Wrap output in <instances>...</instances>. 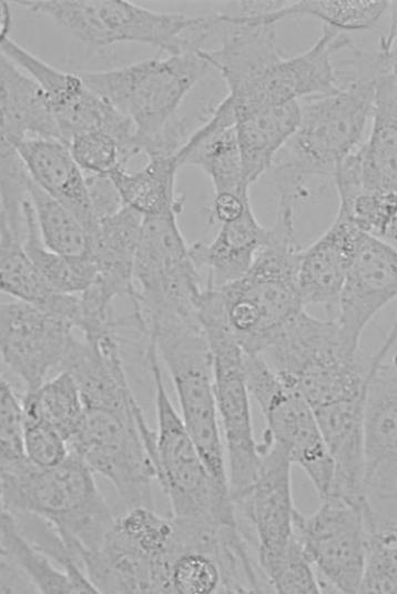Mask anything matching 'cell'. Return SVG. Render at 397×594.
<instances>
[{
  "mask_svg": "<svg viewBox=\"0 0 397 594\" xmlns=\"http://www.w3.org/2000/svg\"><path fill=\"white\" fill-rule=\"evenodd\" d=\"M352 48V77L334 93L301 102L297 129L271 167L279 207L292 208L320 191L359 145L373 115L379 78L390 71L386 51Z\"/></svg>",
  "mask_w": 397,
  "mask_h": 594,
  "instance_id": "obj_1",
  "label": "cell"
},
{
  "mask_svg": "<svg viewBox=\"0 0 397 594\" xmlns=\"http://www.w3.org/2000/svg\"><path fill=\"white\" fill-rule=\"evenodd\" d=\"M212 64L201 50L141 60L124 67L78 72L86 87L125 115L139 153L174 154L181 143L176 112Z\"/></svg>",
  "mask_w": 397,
  "mask_h": 594,
  "instance_id": "obj_2",
  "label": "cell"
},
{
  "mask_svg": "<svg viewBox=\"0 0 397 594\" xmlns=\"http://www.w3.org/2000/svg\"><path fill=\"white\" fill-rule=\"evenodd\" d=\"M294 211L277 207L268 242L238 280L213 288L224 318L245 354L262 355L305 310L299 291L302 250Z\"/></svg>",
  "mask_w": 397,
  "mask_h": 594,
  "instance_id": "obj_3",
  "label": "cell"
},
{
  "mask_svg": "<svg viewBox=\"0 0 397 594\" xmlns=\"http://www.w3.org/2000/svg\"><path fill=\"white\" fill-rule=\"evenodd\" d=\"M0 493L1 509L49 522L81 565L83 554L100 546L115 520L93 471L71 451L51 467H39L28 457L1 466Z\"/></svg>",
  "mask_w": 397,
  "mask_h": 594,
  "instance_id": "obj_4",
  "label": "cell"
},
{
  "mask_svg": "<svg viewBox=\"0 0 397 594\" xmlns=\"http://www.w3.org/2000/svg\"><path fill=\"white\" fill-rule=\"evenodd\" d=\"M313 410L367 395L375 356L366 359L334 319L305 310L261 355Z\"/></svg>",
  "mask_w": 397,
  "mask_h": 594,
  "instance_id": "obj_5",
  "label": "cell"
},
{
  "mask_svg": "<svg viewBox=\"0 0 397 594\" xmlns=\"http://www.w3.org/2000/svg\"><path fill=\"white\" fill-rule=\"evenodd\" d=\"M20 7L50 18L91 48L141 43L166 54L204 49L213 37L211 14L159 12L125 0H21Z\"/></svg>",
  "mask_w": 397,
  "mask_h": 594,
  "instance_id": "obj_6",
  "label": "cell"
},
{
  "mask_svg": "<svg viewBox=\"0 0 397 594\" xmlns=\"http://www.w3.org/2000/svg\"><path fill=\"white\" fill-rule=\"evenodd\" d=\"M155 342L149 339L146 361L154 384L156 431L153 462L156 480L167 497L171 517L177 521L237 525L228 486L207 469L163 381Z\"/></svg>",
  "mask_w": 397,
  "mask_h": 594,
  "instance_id": "obj_7",
  "label": "cell"
},
{
  "mask_svg": "<svg viewBox=\"0 0 397 594\" xmlns=\"http://www.w3.org/2000/svg\"><path fill=\"white\" fill-rule=\"evenodd\" d=\"M144 324L167 368L190 435L214 479L228 486L212 352L198 320L165 316Z\"/></svg>",
  "mask_w": 397,
  "mask_h": 594,
  "instance_id": "obj_8",
  "label": "cell"
},
{
  "mask_svg": "<svg viewBox=\"0 0 397 594\" xmlns=\"http://www.w3.org/2000/svg\"><path fill=\"white\" fill-rule=\"evenodd\" d=\"M68 444L93 472L110 481L126 509H153L155 431L136 400L83 405L80 429Z\"/></svg>",
  "mask_w": 397,
  "mask_h": 594,
  "instance_id": "obj_9",
  "label": "cell"
},
{
  "mask_svg": "<svg viewBox=\"0 0 397 594\" xmlns=\"http://www.w3.org/2000/svg\"><path fill=\"white\" fill-rule=\"evenodd\" d=\"M196 314L212 352L227 482L236 504L253 486L261 464L258 443L253 432L245 353L227 325L214 290L202 291L196 302Z\"/></svg>",
  "mask_w": 397,
  "mask_h": 594,
  "instance_id": "obj_10",
  "label": "cell"
},
{
  "mask_svg": "<svg viewBox=\"0 0 397 594\" xmlns=\"http://www.w3.org/2000/svg\"><path fill=\"white\" fill-rule=\"evenodd\" d=\"M175 553L170 519L138 506L115 516L100 546L81 561L99 593L170 594Z\"/></svg>",
  "mask_w": 397,
  "mask_h": 594,
  "instance_id": "obj_11",
  "label": "cell"
},
{
  "mask_svg": "<svg viewBox=\"0 0 397 594\" xmlns=\"http://www.w3.org/2000/svg\"><path fill=\"white\" fill-rule=\"evenodd\" d=\"M179 211L144 217L136 250L131 301L138 324L177 316L197 319L196 300L204 286L177 223Z\"/></svg>",
  "mask_w": 397,
  "mask_h": 594,
  "instance_id": "obj_12",
  "label": "cell"
},
{
  "mask_svg": "<svg viewBox=\"0 0 397 594\" xmlns=\"http://www.w3.org/2000/svg\"><path fill=\"white\" fill-rule=\"evenodd\" d=\"M245 374L250 394L265 421L263 435L282 446L292 463L304 470L319 500L327 497L334 463L313 407L261 355L245 354Z\"/></svg>",
  "mask_w": 397,
  "mask_h": 594,
  "instance_id": "obj_13",
  "label": "cell"
},
{
  "mask_svg": "<svg viewBox=\"0 0 397 594\" xmlns=\"http://www.w3.org/2000/svg\"><path fill=\"white\" fill-rule=\"evenodd\" d=\"M391 344L375 354L364 416L363 490L373 531L397 524V355Z\"/></svg>",
  "mask_w": 397,
  "mask_h": 594,
  "instance_id": "obj_14",
  "label": "cell"
},
{
  "mask_svg": "<svg viewBox=\"0 0 397 594\" xmlns=\"http://www.w3.org/2000/svg\"><path fill=\"white\" fill-rule=\"evenodd\" d=\"M309 515L296 512L295 531L322 592L358 593L370 533L366 505L330 494Z\"/></svg>",
  "mask_w": 397,
  "mask_h": 594,
  "instance_id": "obj_15",
  "label": "cell"
},
{
  "mask_svg": "<svg viewBox=\"0 0 397 594\" xmlns=\"http://www.w3.org/2000/svg\"><path fill=\"white\" fill-rule=\"evenodd\" d=\"M352 44L347 33L324 26L320 37L304 52L282 57L261 73L226 84L235 119L338 91L332 57Z\"/></svg>",
  "mask_w": 397,
  "mask_h": 594,
  "instance_id": "obj_16",
  "label": "cell"
},
{
  "mask_svg": "<svg viewBox=\"0 0 397 594\" xmlns=\"http://www.w3.org/2000/svg\"><path fill=\"white\" fill-rule=\"evenodd\" d=\"M0 49L40 84L65 144L77 133L103 130L120 142L128 161L139 154L132 122L91 91L78 72L62 71L47 63L10 36L0 37Z\"/></svg>",
  "mask_w": 397,
  "mask_h": 594,
  "instance_id": "obj_17",
  "label": "cell"
},
{
  "mask_svg": "<svg viewBox=\"0 0 397 594\" xmlns=\"http://www.w3.org/2000/svg\"><path fill=\"white\" fill-rule=\"evenodd\" d=\"M258 451L261 464L255 482L235 507H240L254 528L257 564L266 580L298 541L295 531L297 510L292 493L293 463L287 453L264 435L258 442Z\"/></svg>",
  "mask_w": 397,
  "mask_h": 594,
  "instance_id": "obj_18",
  "label": "cell"
},
{
  "mask_svg": "<svg viewBox=\"0 0 397 594\" xmlns=\"http://www.w3.org/2000/svg\"><path fill=\"white\" fill-rule=\"evenodd\" d=\"M65 318L14 300L0 306V349L3 363L26 385L38 389L49 373L62 369L77 338Z\"/></svg>",
  "mask_w": 397,
  "mask_h": 594,
  "instance_id": "obj_19",
  "label": "cell"
},
{
  "mask_svg": "<svg viewBox=\"0 0 397 594\" xmlns=\"http://www.w3.org/2000/svg\"><path fill=\"white\" fill-rule=\"evenodd\" d=\"M395 299L397 246L363 232L333 319L359 345L370 320Z\"/></svg>",
  "mask_w": 397,
  "mask_h": 594,
  "instance_id": "obj_20",
  "label": "cell"
},
{
  "mask_svg": "<svg viewBox=\"0 0 397 594\" xmlns=\"http://www.w3.org/2000/svg\"><path fill=\"white\" fill-rule=\"evenodd\" d=\"M362 233L337 212L325 232L302 250L298 279L304 306L322 305L334 318Z\"/></svg>",
  "mask_w": 397,
  "mask_h": 594,
  "instance_id": "obj_21",
  "label": "cell"
},
{
  "mask_svg": "<svg viewBox=\"0 0 397 594\" xmlns=\"http://www.w3.org/2000/svg\"><path fill=\"white\" fill-rule=\"evenodd\" d=\"M181 167L201 169L210 178L214 194L248 192L231 100L226 95L211 117L175 151Z\"/></svg>",
  "mask_w": 397,
  "mask_h": 594,
  "instance_id": "obj_22",
  "label": "cell"
},
{
  "mask_svg": "<svg viewBox=\"0 0 397 594\" xmlns=\"http://www.w3.org/2000/svg\"><path fill=\"white\" fill-rule=\"evenodd\" d=\"M31 179L48 194L69 209L89 236L96 230L95 214L86 175L73 159L69 147L53 139L30 138L12 144Z\"/></svg>",
  "mask_w": 397,
  "mask_h": 594,
  "instance_id": "obj_23",
  "label": "cell"
},
{
  "mask_svg": "<svg viewBox=\"0 0 397 594\" xmlns=\"http://www.w3.org/2000/svg\"><path fill=\"white\" fill-rule=\"evenodd\" d=\"M269 236L271 228L258 222L250 205L238 218L221 223L211 241L190 245L196 269L206 274L204 286L221 288L242 278Z\"/></svg>",
  "mask_w": 397,
  "mask_h": 594,
  "instance_id": "obj_24",
  "label": "cell"
},
{
  "mask_svg": "<svg viewBox=\"0 0 397 594\" xmlns=\"http://www.w3.org/2000/svg\"><path fill=\"white\" fill-rule=\"evenodd\" d=\"M144 217L123 205L116 212L99 220L90 235L89 254L96 276L93 285L114 300L119 295L135 296L134 261Z\"/></svg>",
  "mask_w": 397,
  "mask_h": 594,
  "instance_id": "obj_25",
  "label": "cell"
},
{
  "mask_svg": "<svg viewBox=\"0 0 397 594\" xmlns=\"http://www.w3.org/2000/svg\"><path fill=\"white\" fill-rule=\"evenodd\" d=\"M0 120V141L10 144L30 138L62 141L60 129L40 84L2 53Z\"/></svg>",
  "mask_w": 397,
  "mask_h": 594,
  "instance_id": "obj_26",
  "label": "cell"
},
{
  "mask_svg": "<svg viewBox=\"0 0 397 594\" xmlns=\"http://www.w3.org/2000/svg\"><path fill=\"white\" fill-rule=\"evenodd\" d=\"M371 130L354 152L360 191H397V80L383 74L376 87Z\"/></svg>",
  "mask_w": 397,
  "mask_h": 594,
  "instance_id": "obj_27",
  "label": "cell"
},
{
  "mask_svg": "<svg viewBox=\"0 0 397 594\" xmlns=\"http://www.w3.org/2000/svg\"><path fill=\"white\" fill-rule=\"evenodd\" d=\"M0 289L16 300L71 321L79 316V294L57 291L39 272L23 246V233L0 222Z\"/></svg>",
  "mask_w": 397,
  "mask_h": 594,
  "instance_id": "obj_28",
  "label": "cell"
},
{
  "mask_svg": "<svg viewBox=\"0 0 397 594\" xmlns=\"http://www.w3.org/2000/svg\"><path fill=\"white\" fill-rule=\"evenodd\" d=\"M243 178L251 187L274 162L301 120V102L269 107L235 119Z\"/></svg>",
  "mask_w": 397,
  "mask_h": 594,
  "instance_id": "obj_29",
  "label": "cell"
},
{
  "mask_svg": "<svg viewBox=\"0 0 397 594\" xmlns=\"http://www.w3.org/2000/svg\"><path fill=\"white\" fill-rule=\"evenodd\" d=\"M179 169L174 154L154 155L138 171L130 172L120 167L108 177L125 207L150 217L181 210L183 201L175 194Z\"/></svg>",
  "mask_w": 397,
  "mask_h": 594,
  "instance_id": "obj_30",
  "label": "cell"
},
{
  "mask_svg": "<svg viewBox=\"0 0 397 594\" xmlns=\"http://www.w3.org/2000/svg\"><path fill=\"white\" fill-rule=\"evenodd\" d=\"M0 558L13 564L37 593L79 594L90 591L78 583L21 531L13 513L1 509Z\"/></svg>",
  "mask_w": 397,
  "mask_h": 594,
  "instance_id": "obj_31",
  "label": "cell"
},
{
  "mask_svg": "<svg viewBox=\"0 0 397 594\" xmlns=\"http://www.w3.org/2000/svg\"><path fill=\"white\" fill-rule=\"evenodd\" d=\"M390 3L384 0L275 1L268 11L253 13L251 17L273 26L286 18L311 17L320 20L326 27L347 33L374 28Z\"/></svg>",
  "mask_w": 397,
  "mask_h": 594,
  "instance_id": "obj_32",
  "label": "cell"
},
{
  "mask_svg": "<svg viewBox=\"0 0 397 594\" xmlns=\"http://www.w3.org/2000/svg\"><path fill=\"white\" fill-rule=\"evenodd\" d=\"M23 211V246L34 266L57 291L65 294L84 292L96 276V268L89 252L69 256L48 249L41 240L29 195Z\"/></svg>",
  "mask_w": 397,
  "mask_h": 594,
  "instance_id": "obj_33",
  "label": "cell"
},
{
  "mask_svg": "<svg viewBox=\"0 0 397 594\" xmlns=\"http://www.w3.org/2000/svg\"><path fill=\"white\" fill-rule=\"evenodd\" d=\"M24 419L40 421L68 442L77 434L83 416V402L73 375L62 370L22 399Z\"/></svg>",
  "mask_w": 397,
  "mask_h": 594,
  "instance_id": "obj_34",
  "label": "cell"
},
{
  "mask_svg": "<svg viewBox=\"0 0 397 594\" xmlns=\"http://www.w3.org/2000/svg\"><path fill=\"white\" fill-rule=\"evenodd\" d=\"M28 195L44 245L63 255L80 256L89 252L90 236L78 218L48 194L30 177Z\"/></svg>",
  "mask_w": 397,
  "mask_h": 594,
  "instance_id": "obj_35",
  "label": "cell"
},
{
  "mask_svg": "<svg viewBox=\"0 0 397 594\" xmlns=\"http://www.w3.org/2000/svg\"><path fill=\"white\" fill-rule=\"evenodd\" d=\"M337 212L360 231L397 246V191L362 190L339 202Z\"/></svg>",
  "mask_w": 397,
  "mask_h": 594,
  "instance_id": "obj_36",
  "label": "cell"
},
{
  "mask_svg": "<svg viewBox=\"0 0 397 594\" xmlns=\"http://www.w3.org/2000/svg\"><path fill=\"white\" fill-rule=\"evenodd\" d=\"M358 593L397 594V533L370 531Z\"/></svg>",
  "mask_w": 397,
  "mask_h": 594,
  "instance_id": "obj_37",
  "label": "cell"
},
{
  "mask_svg": "<svg viewBox=\"0 0 397 594\" xmlns=\"http://www.w3.org/2000/svg\"><path fill=\"white\" fill-rule=\"evenodd\" d=\"M67 145L75 162L89 174L108 175L128 162L120 142L103 130L77 133Z\"/></svg>",
  "mask_w": 397,
  "mask_h": 594,
  "instance_id": "obj_38",
  "label": "cell"
},
{
  "mask_svg": "<svg viewBox=\"0 0 397 594\" xmlns=\"http://www.w3.org/2000/svg\"><path fill=\"white\" fill-rule=\"evenodd\" d=\"M24 411L14 390L4 377L0 383V466L24 459Z\"/></svg>",
  "mask_w": 397,
  "mask_h": 594,
  "instance_id": "obj_39",
  "label": "cell"
},
{
  "mask_svg": "<svg viewBox=\"0 0 397 594\" xmlns=\"http://www.w3.org/2000/svg\"><path fill=\"white\" fill-rule=\"evenodd\" d=\"M24 420V449L28 460L39 467H51L63 462L70 453L68 441L40 421Z\"/></svg>",
  "mask_w": 397,
  "mask_h": 594,
  "instance_id": "obj_40",
  "label": "cell"
},
{
  "mask_svg": "<svg viewBox=\"0 0 397 594\" xmlns=\"http://www.w3.org/2000/svg\"><path fill=\"white\" fill-rule=\"evenodd\" d=\"M91 201L98 219H102L120 210L124 204L108 175H86Z\"/></svg>",
  "mask_w": 397,
  "mask_h": 594,
  "instance_id": "obj_41",
  "label": "cell"
},
{
  "mask_svg": "<svg viewBox=\"0 0 397 594\" xmlns=\"http://www.w3.org/2000/svg\"><path fill=\"white\" fill-rule=\"evenodd\" d=\"M250 205L248 192L214 194L212 217L221 224L238 218Z\"/></svg>",
  "mask_w": 397,
  "mask_h": 594,
  "instance_id": "obj_42",
  "label": "cell"
},
{
  "mask_svg": "<svg viewBox=\"0 0 397 594\" xmlns=\"http://www.w3.org/2000/svg\"><path fill=\"white\" fill-rule=\"evenodd\" d=\"M0 593H37V591L13 564L0 558Z\"/></svg>",
  "mask_w": 397,
  "mask_h": 594,
  "instance_id": "obj_43",
  "label": "cell"
},
{
  "mask_svg": "<svg viewBox=\"0 0 397 594\" xmlns=\"http://www.w3.org/2000/svg\"><path fill=\"white\" fill-rule=\"evenodd\" d=\"M380 46L387 51L390 72L397 80V13L393 20L389 34L381 38Z\"/></svg>",
  "mask_w": 397,
  "mask_h": 594,
  "instance_id": "obj_44",
  "label": "cell"
},
{
  "mask_svg": "<svg viewBox=\"0 0 397 594\" xmlns=\"http://www.w3.org/2000/svg\"><path fill=\"white\" fill-rule=\"evenodd\" d=\"M0 12V37L9 36L12 20L10 6L7 1L1 2Z\"/></svg>",
  "mask_w": 397,
  "mask_h": 594,
  "instance_id": "obj_45",
  "label": "cell"
},
{
  "mask_svg": "<svg viewBox=\"0 0 397 594\" xmlns=\"http://www.w3.org/2000/svg\"><path fill=\"white\" fill-rule=\"evenodd\" d=\"M391 527H393V528L396 531V533H397V524L393 525Z\"/></svg>",
  "mask_w": 397,
  "mask_h": 594,
  "instance_id": "obj_46",
  "label": "cell"
}]
</instances>
